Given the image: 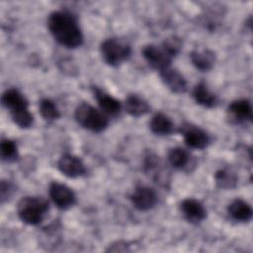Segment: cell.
Listing matches in <instances>:
<instances>
[{
  "label": "cell",
  "mask_w": 253,
  "mask_h": 253,
  "mask_svg": "<svg viewBox=\"0 0 253 253\" xmlns=\"http://www.w3.org/2000/svg\"><path fill=\"white\" fill-rule=\"evenodd\" d=\"M47 27L53 39L63 46L75 48L83 42V34L75 17L69 12H52L47 19Z\"/></svg>",
  "instance_id": "cell-1"
},
{
  "label": "cell",
  "mask_w": 253,
  "mask_h": 253,
  "mask_svg": "<svg viewBox=\"0 0 253 253\" xmlns=\"http://www.w3.org/2000/svg\"><path fill=\"white\" fill-rule=\"evenodd\" d=\"M3 106L9 110L13 122L21 128H28L33 125L34 117L28 109V101L17 89H7L1 98Z\"/></svg>",
  "instance_id": "cell-2"
},
{
  "label": "cell",
  "mask_w": 253,
  "mask_h": 253,
  "mask_svg": "<svg viewBox=\"0 0 253 253\" xmlns=\"http://www.w3.org/2000/svg\"><path fill=\"white\" fill-rule=\"evenodd\" d=\"M48 211V203L42 197H25L17 207L20 219L30 225L39 224Z\"/></svg>",
  "instance_id": "cell-3"
},
{
  "label": "cell",
  "mask_w": 253,
  "mask_h": 253,
  "mask_svg": "<svg viewBox=\"0 0 253 253\" xmlns=\"http://www.w3.org/2000/svg\"><path fill=\"white\" fill-rule=\"evenodd\" d=\"M74 118L82 127L94 132L104 130L109 125L106 114L87 103H81L76 107Z\"/></svg>",
  "instance_id": "cell-4"
},
{
  "label": "cell",
  "mask_w": 253,
  "mask_h": 253,
  "mask_svg": "<svg viewBox=\"0 0 253 253\" xmlns=\"http://www.w3.org/2000/svg\"><path fill=\"white\" fill-rule=\"evenodd\" d=\"M100 50L104 61L111 66L120 65L131 54L130 45L115 38L105 40L101 43Z\"/></svg>",
  "instance_id": "cell-5"
},
{
  "label": "cell",
  "mask_w": 253,
  "mask_h": 253,
  "mask_svg": "<svg viewBox=\"0 0 253 253\" xmlns=\"http://www.w3.org/2000/svg\"><path fill=\"white\" fill-rule=\"evenodd\" d=\"M142 55L151 67L159 71L170 67L172 59L175 56L163 45V43L160 46L155 44L145 45L142 48Z\"/></svg>",
  "instance_id": "cell-6"
},
{
  "label": "cell",
  "mask_w": 253,
  "mask_h": 253,
  "mask_svg": "<svg viewBox=\"0 0 253 253\" xmlns=\"http://www.w3.org/2000/svg\"><path fill=\"white\" fill-rule=\"evenodd\" d=\"M48 192L50 199L58 209L66 210L72 207L75 203V194L69 187L64 184L52 182L49 185Z\"/></svg>",
  "instance_id": "cell-7"
},
{
  "label": "cell",
  "mask_w": 253,
  "mask_h": 253,
  "mask_svg": "<svg viewBox=\"0 0 253 253\" xmlns=\"http://www.w3.org/2000/svg\"><path fill=\"white\" fill-rule=\"evenodd\" d=\"M130 201L135 209L146 211L155 207L158 202L156 192L147 186H138L130 196Z\"/></svg>",
  "instance_id": "cell-8"
},
{
  "label": "cell",
  "mask_w": 253,
  "mask_h": 253,
  "mask_svg": "<svg viewBox=\"0 0 253 253\" xmlns=\"http://www.w3.org/2000/svg\"><path fill=\"white\" fill-rule=\"evenodd\" d=\"M58 170L69 178H77L85 174L86 168L80 158L72 154L62 155L57 162Z\"/></svg>",
  "instance_id": "cell-9"
},
{
  "label": "cell",
  "mask_w": 253,
  "mask_h": 253,
  "mask_svg": "<svg viewBox=\"0 0 253 253\" xmlns=\"http://www.w3.org/2000/svg\"><path fill=\"white\" fill-rule=\"evenodd\" d=\"M183 136L185 143L195 149H204L206 148L211 139L209 134L202 128L194 126H188L183 127Z\"/></svg>",
  "instance_id": "cell-10"
},
{
  "label": "cell",
  "mask_w": 253,
  "mask_h": 253,
  "mask_svg": "<svg viewBox=\"0 0 253 253\" xmlns=\"http://www.w3.org/2000/svg\"><path fill=\"white\" fill-rule=\"evenodd\" d=\"M181 211L185 218L192 223L201 222L207 215V211L204 205L195 199L184 200L181 203Z\"/></svg>",
  "instance_id": "cell-11"
},
{
  "label": "cell",
  "mask_w": 253,
  "mask_h": 253,
  "mask_svg": "<svg viewBox=\"0 0 253 253\" xmlns=\"http://www.w3.org/2000/svg\"><path fill=\"white\" fill-rule=\"evenodd\" d=\"M160 72L164 84L174 93H184L187 90V81L185 77L176 69L167 67Z\"/></svg>",
  "instance_id": "cell-12"
},
{
  "label": "cell",
  "mask_w": 253,
  "mask_h": 253,
  "mask_svg": "<svg viewBox=\"0 0 253 253\" xmlns=\"http://www.w3.org/2000/svg\"><path fill=\"white\" fill-rule=\"evenodd\" d=\"M93 93L101 110L104 111V114L116 116L120 113L121 103L116 98L112 97L111 95L97 87L93 88Z\"/></svg>",
  "instance_id": "cell-13"
},
{
  "label": "cell",
  "mask_w": 253,
  "mask_h": 253,
  "mask_svg": "<svg viewBox=\"0 0 253 253\" xmlns=\"http://www.w3.org/2000/svg\"><path fill=\"white\" fill-rule=\"evenodd\" d=\"M228 213L229 215L237 220V221H241V222H246L249 221L252 217V208L251 206L241 200V199H235L233 200L229 205H228Z\"/></svg>",
  "instance_id": "cell-14"
},
{
  "label": "cell",
  "mask_w": 253,
  "mask_h": 253,
  "mask_svg": "<svg viewBox=\"0 0 253 253\" xmlns=\"http://www.w3.org/2000/svg\"><path fill=\"white\" fill-rule=\"evenodd\" d=\"M229 113L234 119L239 122H251L252 121V106L246 99H240L233 101L228 107Z\"/></svg>",
  "instance_id": "cell-15"
},
{
  "label": "cell",
  "mask_w": 253,
  "mask_h": 253,
  "mask_svg": "<svg viewBox=\"0 0 253 253\" xmlns=\"http://www.w3.org/2000/svg\"><path fill=\"white\" fill-rule=\"evenodd\" d=\"M149 127L155 134L167 135L173 131L174 125L168 116L163 113H157L151 118Z\"/></svg>",
  "instance_id": "cell-16"
},
{
  "label": "cell",
  "mask_w": 253,
  "mask_h": 253,
  "mask_svg": "<svg viewBox=\"0 0 253 253\" xmlns=\"http://www.w3.org/2000/svg\"><path fill=\"white\" fill-rule=\"evenodd\" d=\"M190 58L194 66L201 71L210 70L214 62V53L210 49L193 50Z\"/></svg>",
  "instance_id": "cell-17"
},
{
  "label": "cell",
  "mask_w": 253,
  "mask_h": 253,
  "mask_svg": "<svg viewBox=\"0 0 253 253\" xmlns=\"http://www.w3.org/2000/svg\"><path fill=\"white\" fill-rule=\"evenodd\" d=\"M193 97L197 104L206 108H212L217 102L216 96L208 89L204 82H200L194 87Z\"/></svg>",
  "instance_id": "cell-18"
},
{
  "label": "cell",
  "mask_w": 253,
  "mask_h": 253,
  "mask_svg": "<svg viewBox=\"0 0 253 253\" xmlns=\"http://www.w3.org/2000/svg\"><path fill=\"white\" fill-rule=\"evenodd\" d=\"M126 110L132 117H141L149 111V105L138 95L130 94L126 99Z\"/></svg>",
  "instance_id": "cell-19"
},
{
  "label": "cell",
  "mask_w": 253,
  "mask_h": 253,
  "mask_svg": "<svg viewBox=\"0 0 253 253\" xmlns=\"http://www.w3.org/2000/svg\"><path fill=\"white\" fill-rule=\"evenodd\" d=\"M168 160L174 168L184 169L190 162V154L182 147H174L168 152Z\"/></svg>",
  "instance_id": "cell-20"
},
{
  "label": "cell",
  "mask_w": 253,
  "mask_h": 253,
  "mask_svg": "<svg viewBox=\"0 0 253 253\" xmlns=\"http://www.w3.org/2000/svg\"><path fill=\"white\" fill-rule=\"evenodd\" d=\"M41 116L45 121H53L59 118L60 114L56 105L49 99H42L39 104Z\"/></svg>",
  "instance_id": "cell-21"
},
{
  "label": "cell",
  "mask_w": 253,
  "mask_h": 253,
  "mask_svg": "<svg viewBox=\"0 0 253 253\" xmlns=\"http://www.w3.org/2000/svg\"><path fill=\"white\" fill-rule=\"evenodd\" d=\"M1 157L5 161H14L18 157V148L16 143L11 139L1 141Z\"/></svg>",
  "instance_id": "cell-22"
},
{
  "label": "cell",
  "mask_w": 253,
  "mask_h": 253,
  "mask_svg": "<svg viewBox=\"0 0 253 253\" xmlns=\"http://www.w3.org/2000/svg\"><path fill=\"white\" fill-rule=\"evenodd\" d=\"M214 179H215L216 184L220 188H232V187H234L235 182H236L234 175H232L230 172L223 170V169L216 171V173L214 175Z\"/></svg>",
  "instance_id": "cell-23"
}]
</instances>
